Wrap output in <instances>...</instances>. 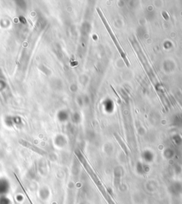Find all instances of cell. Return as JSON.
<instances>
[{"mask_svg": "<svg viewBox=\"0 0 182 204\" xmlns=\"http://www.w3.org/2000/svg\"><path fill=\"white\" fill-rule=\"evenodd\" d=\"M97 12H98V14H99L100 17V18H101L102 22H103V24H104V25H105V28L107 29V32H108L109 34H110V37L111 38H112V41H114V44H115V46H116V47H117V50H118V51H119V54H120V56H122L123 61H124V63H125V64L127 65V67H129V61H128V59H127V57H126L125 54H124V51H123V50H122V47H121V46H120V45L119 44L118 41H117V39H116L115 34H113V32H112V29L110 28V26H109L108 23H107V22L106 19H105V16H104L103 14L102 13V12L100 11V9L99 8L97 9Z\"/></svg>", "mask_w": 182, "mask_h": 204, "instance_id": "7a4b0ae2", "label": "cell"}, {"mask_svg": "<svg viewBox=\"0 0 182 204\" xmlns=\"http://www.w3.org/2000/svg\"><path fill=\"white\" fill-rule=\"evenodd\" d=\"M132 44L133 47L135 49V51H136L138 57L140 58V60H141V62H142V64L144 68H145V69L146 70L147 73L149 75V77H150L151 80H152V83H153L155 85L157 84V79H156L155 74H154L153 73V71L152 70V69H151V67H150V64H149L148 62H147V59L145 58V55H144L143 52L142 51L141 48H140V46H139L137 41H136V39H135V38L132 39Z\"/></svg>", "mask_w": 182, "mask_h": 204, "instance_id": "6da1fadb", "label": "cell"}]
</instances>
